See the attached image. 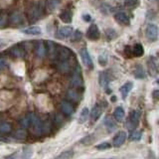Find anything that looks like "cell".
<instances>
[{"label":"cell","instance_id":"1","mask_svg":"<svg viewBox=\"0 0 159 159\" xmlns=\"http://www.w3.org/2000/svg\"><path fill=\"white\" fill-rule=\"evenodd\" d=\"M72 56V51L67 47H63L57 45V53L56 57H58L59 61H67Z\"/></svg>","mask_w":159,"mask_h":159},{"label":"cell","instance_id":"2","mask_svg":"<svg viewBox=\"0 0 159 159\" xmlns=\"http://www.w3.org/2000/svg\"><path fill=\"white\" fill-rule=\"evenodd\" d=\"M71 86L74 88H81L83 87V79H82V75H81V70L80 67L77 68V70H75V72L73 74V76L71 78V81H70Z\"/></svg>","mask_w":159,"mask_h":159},{"label":"cell","instance_id":"3","mask_svg":"<svg viewBox=\"0 0 159 159\" xmlns=\"http://www.w3.org/2000/svg\"><path fill=\"white\" fill-rule=\"evenodd\" d=\"M139 119H140V112L138 111H131L130 116H129V118H128V121H127V127L130 129V130L134 129L138 125Z\"/></svg>","mask_w":159,"mask_h":159},{"label":"cell","instance_id":"4","mask_svg":"<svg viewBox=\"0 0 159 159\" xmlns=\"http://www.w3.org/2000/svg\"><path fill=\"white\" fill-rule=\"evenodd\" d=\"M146 37L149 41H155L158 37V28L156 25L149 24L146 27Z\"/></svg>","mask_w":159,"mask_h":159},{"label":"cell","instance_id":"5","mask_svg":"<svg viewBox=\"0 0 159 159\" xmlns=\"http://www.w3.org/2000/svg\"><path fill=\"white\" fill-rule=\"evenodd\" d=\"M41 9L38 6V5H33L31 8L29 9L28 11V18L31 22L36 21L40 17H41Z\"/></svg>","mask_w":159,"mask_h":159},{"label":"cell","instance_id":"6","mask_svg":"<svg viewBox=\"0 0 159 159\" xmlns=\"http://www.w3.org/2000/svg\"><path fill=\"white\" fill-rule=\"evenodd\" d=\"M80 53H81V57H82L84 64L86 65L89 69H93V63L92 57H91V55H89L88 50L86 48H84V49L81 50V52H80Z\"/></svg>","mask_w":159,"mask_h":159},{"label":"cell","instance_id":"7","mask_svg":"<svg viewBox=\"0 0 159 159\" xmlns=\"http://www.w3.org/2000/svg\"><path fill=\"white\" fill-rule=\"evenodd\" d=\"M126 133L124 131H119L116 133V135L114 136L113 141H112V146L113 147H120L122 144L126 140Z\"/></svg>","mask_w":159,"mask_h":159},{"label":"cell","instance_id":"8","mask_svg":"<svg viewBox=\"0 0 159 159\" xmlns=\"http://www.w3.org/2000/svg\"><path fill=\"white\" fill-rule=\"evenodd\" d=\"M87 36L91 40H98L99 38V36H101V32H99L98 27L96 24H92L91 26H89L88 32H87Z\"/></svg>","mask_w":159,"mask_h":159},{"label":"cell","instance_id":"9","mask_svg":"<svg viewBox=\"0 0 159 159\" xmlns=\"http://www.w3.org/2000/svg\"><path fill=\"white\" fill-rule=\"evenodd\" d=\"M73 30L74 29L71 26H63V27H61V28L59 29L58 36L61 39L68 38V37H70L73 34Z\"/></svg>","mask_w":159,"mask_h":159},{"label":"cell","instance_id":"10","mask_svg":"<svg viewBox=\"0 0 159 159\" xmlns=\"http://www.w3.org/2000/svg\"><path fill=\"white\" fill-rule=\"evenodd\" d=\"M103 124H104V126L107 128V130L109 132H112L113 130H116V121H114L113 118L111 116H107L106 117H104Z\"/></svg>","mask_w":159,"mask_h":159},{"label":"cell","instance_id":"11","mask_svg":"<svg viewBox=\"0 0 159 159\" xmlns=\"http://www.w3.org/2000/svg\"><path fill=\"white\" fill-rule=\"evenodd\" d=\"M61 111L66 116H71L74 113V107L72 106L71 102L64 101L61 102Z\"/></svg>","mask_w":159,"mask_h":159},{"label":"cell","instance_id":"12","mask_svg":"<svg viewBox=\"0 0 159 159\" xmlns=\"http://www.w3.org/2000/svg\"><path fill=\"white\" fill-rule=\"evenodd\" d=\"M114 19L116 20L118 23H120L122 25H128L130 20H129V17L127 16L126 13L124 12H118L114 15Z\"/></svg>","mask_w":159,"mask_h":159},{"label":"cell","instance_id":"13","mask_svg":"<svg viewBox=\"0 0 159 159\" xmlns=\"http://www.w3.org/2000/svg\"><path fill=\"white\" fill-rule=\"evenodd\" d=\"M132 88H133V84L131 82H127V83L124 84L120 89H119V92H120V93H121L122 98H126L128 93L131 92Z\"/></svg>","mask_w":159,"mask_h":159},{"label":"cell","instance_id":"14","mask_svg":"<svg viewBox=\"0 0 159 159\" xmlns=\"http://www.w3.org/2000/svg\"><path fill=\"white\" fill-rule=\"evenodd\" d=\"M10 21H11L12 24H15V25H19V24H22L23 21H24V17L23 15L18 12V11H15L11 14V16H10Z\"/></svg>","mask_w":159,"mask_h":159},{"label":"cell","instance_id":"15","mask_svg":"<svg viewBox=\"0 0 159 159\" xmlns=\"http://www.w3.org/2000/svg\"><path fill=\"white\" fill-rule=\"evenodd\" d=\"M22 33L26 34V35H32V36H37V35H40L42 33V30L38 26H31V27L23 29Z\"/></svg>","mask_w":159,"mask_h":159},{"label":"cell","instance_id":"16","mask_svg":"<svg viewBox=\"0 0 159 159\" xmlns=\"http://www.w3.org/2000/svg\"><path fill=\"white\" fill-rule=\"evenodd\" d=\"M58 70L63 74H68L71 71V64L68 61H59L58 64Z\"/></svg>","mask_w":159,"mask_h":159},{"label":"cell","instance_id":"17","mask_svg":"<svg viewBox=\"0 0 159 159\" xmlns=\"http://www.w3.org/2000/svg\"><path fill=\"white\" fill-rule=\"evenodd\" d=\"M102 113V108L99 104H96V106L93 107L92 111L89 112L93 120H97V119H98L99 117H101Z\"/></svg>","mask_w":159,"mask_h":159},{"label":"cell","instance_id":"18","mask_svg":"<svg viewBox=\"0 0 159 159\" xmlns=\"http://www.w3.org/2000/svg\"><path fill=\"white\" fill-rule=\"evenodd\" d=\"M60 18L63 22L65 23H71L72 18H73V14L71 10H63L60 14Z\"/></svg>","mask_w":159,"mask_h":159},{"label":"cell","instance_id":"19","mask_svg":"<svg viewBox=\"0 0 159 159\" xmlns=\"http://www.w3.org/2000/svg\"><path fill=\"white\" fill-rule=\"evenodd\" d=\"M46 54V46L44 45V42H38L36 46V55L39 58H44Z\"/></svg>","mask_w":159,"mask_h":159},{"label":"cell","instance_id":"20","mask_svg":"<svg viewBox=\"0 0 159 159\" xmlns=\"http://www.w3.org/2000/svg\"><path fill=\"white\" fill-rule=\"evenodd\" d=\"M108 83H109V77L107 73L102 72L99 74V84H101V87L103 89H107L108 86Z\"/></svg>","mask_w":159,"mask_h":159},{"label":"cell","instance_id":"21","mask_svg":"<svg viewBox=\"0 0 159 159\" xmlns=\"http://www.w3.org/2000/svg\"><path fill=\"white\" fill-rule=\"evenodd\" d=\"M10 53H11V55L15 58H22L24 56V54H25L24 51H23V49L21 47L17 46V45L10 49Z\"/></svg>","mask_w":159,"mask_h":159},{"label":"cell","instance_id":"22","mask_svg":"<svg viewBox=\"0 0 159 159\" xmlns=\"http://www.w3.org/2000/svg\"><path fill=\"white\" fill-rule=\"evenodd\" d=\"M46 53H48L50 58H55L56 57V53H57V46L55 45L52 41L48 42V50L46 49Z\"/></svg>","mask_w":159,"mask_h":159},{"label":"cell","instance_id":"23","mask_svg":"<svg viewBox=\"0 0 159 159\" xmlns=\"http://www.w3.org/2000/svg\"><path fill=\"white\" fill-rule=\"evenodd\" d=\"M124 116H125V112H124V109L121 107H117L116 109H114L113 112V116L116 119L117 121H121L124 118Z\"/></svg>","mask_w":159,"mask_h":159},{"label":"cell","instance_id":"24","mask_svg":"<svg viewBox=\"0 0 159 159\" xmlns=\"http://www.w3.org/2000/svg\"><path fill=\"white\" fill-rule=\"evenodd\" d=\"M89 108L88 107H84L82 109L81 113H80L79 122L80 123H84L89 119Z\"/></svg>","mask_w":159,"mask_h":159},{"label":"cell","instance_id":"25","mask_svg":"<svg viewBox=\"0 0 159 159\" xmlns=\"http://www.w3.org/2000/svg\"><path fill=\"white\" fill-rule=\"evenodd\" d=\"M12 131V125L8 122H0V133L7 134Z\"/></svg>","mask_w":159,"mask_h":159},{"label":"cell","instance_id":"26","mask_svg":"<svg viewBox=\"0 0 159 159\" xmlns=\"http://www.w3.org/2000/svg\"><path fill=\"white\" fill-rule=\"evenodd\" d=\"M68 98L73 102H79L81 97H80V93L76 91V89H71L68 91Z\"/></svg>","mask_w":159,"mask_h":159},{"label":"cell","instance_id":"27","mask_svg":"<svg viewBox=\"0 0 159 159\" xmlns=\"http://www.w3.org/2000/svg\"><path fill=\"white\" fill-rule=\"evenodd\" d=\"M144 53V50H143V47L141 44H136L134 45L133 48H132V54L134 56L136 57H141Z\"/></svg>","mask_w":159,"mask_h":159},{"label":"cell","instance_id":"28","mask_svg":"<svg viewBox=\"0 0 159 159\" xmlns=\"http://www.w3.org/2000/svg\"><path fill=\"white\" fill-rule=\"evenodd\" d=\"M134 76L137 79H144L145 78V73H144L143 67L141 65H137L135 68V71H134Z\"/></svg>","mask_w":159,"mask_h":159},{"label":"cell","instance_id":"29","mask_svg":"<svg viewBox=\"0 0 159 159\" xmlns=\"http://www.w3.org/2000/svg\"><path fill=\"white\" fill-rule=\"evenodd\" d=\"M20 124H21V126L24 128L30 127V124H31V113H29L26 116H24L21 120H20Z\"/></svg>","mask_w":159,"mask_h":159},{"label":"cell","instance_id":"30","mask_svg":"<svg viewBox=\"0 0 159 159\" xmlns=\"http://www.w3.org/2000/svg\"><path fill=\"white\" fill-rule=\"evenodd\" d=\"M61 2V0H47V7L50 11H54Z\"/></svg>","mask_w":159,"mask_h":159},{"label":"cell","instance_id":"31","mask_svg":"<svg viewBox=\"0 0 159 159\" xmlns=\"http://www.w3.org/2000/svg\"><path fill=\"white\" fill-rule=\"evenodd\" d=\"M74 151L73 150H67L62 152L56 159H72L74 157Z\"/></svg>","mask_w":159,"mask_h":159},{"label":"cell","instance_id":"32","mask_svg":"<svg viewBox=\"0 0 159 159\" xmlns=\"http://www.w3.org/2000/svg\"><path fill=\"white\" fill-rule=\"evenodd\" d=\"M51 130V122L50 121H43L42 123V135L48 134Z\"/></svg>","mask_w":159,"mask_h":159},{"label":"cell","instance_id":"33","mask_svg":"<svg viewBox=\"0 0 159 159\" xmlns=\"http://www.w3.org/2000/svg\"><path fill=\"white\" fill-rule=\"evenodd\" d=\"M148 69H149V73H150V75H152V76H155L157 74V67L153 61L148 62Z\"/></svg>","mask_w":159,"mask_h":159},{"label":"cell","instance_id":"34","mask_svg":"<svg viewBox=\"0 0 159 159\" xmlns=\"http://www.w3.org/2000/svg\"><path fill=\"white\" fill-rule=\"evenodd\" d=\"M98 64L101 65V66H102V67L107 66V55L106 53H102L101 55H99Z\"/></svg>","mask_w":159,"mask_h":159},{"label":"cell","instance_id":"35","mask_svg":"<svg viewBox=\"0 0 159 159\" xmlns=\"http://www.w3.org/2000/svg\"><path fill=\"white\" fill-rule=\"evenodd\" d=\"M33 154V150L31 147H25L23 149V155H22V158L23 159H29L30 157L32 156Z\"/></svg>","mask_w":159,"mask_h":159},{"label":"cell","instance_id":"36","mask_svg":"<svg viewBox=\"0 0 159 159\" xmlns=\"http://www.w3.org/2000/svg\"><path fill=\"white\" fill-rule=\"evenodd\" d=\"M142 137V133L141 131H138V130H134L131 134H130V139L134 141H138L140 140Z\"/></svg>","mask_w":159,"mask_h":159},{"label":"cell","instance_id":"37","mask_svg":"<svg viewBox=\"0 0 159 159\" xmlns=\"http://www.w3.org/2000/svg\"><path fill=\"white\" fill-rule=\"evenodd\" d=\"M26 135L27 134H26V131H25V129H18L14 134L15 138H17V139H25L26 138Z\"/></svg>","mask_w":159,"mask_h":159},{"label":"cell","instance_id":"38","mask_svg":"<svg viewBox=\"0 0 159 159\" xmlns=\"http://www.w3.org/2000/svg\"><path fill=\"white\" fill-rule=\"evenodd\" d=\"M106 34H107V37L108 38V40L114 39L116 37V32L114 31L113 29H107L106 31Z\"/></svg>","mask_w":159,"mask_h":159},{"label":"cell","instance_id":"39","mask_svg":"<svg viewBox=\"0 0 159 159\" xmlns=\"http://www.w3.org/2000/svg\"><path fill=\"white\" fill-rule=\"evenodd\" d=\"M7 25V15L0 14V28H3Z\"/></svg>","mask_w":159,"mask_h":159},{"label":"cell","instance_id":"40","mask_svg":"<svg viewBox=\"0 0 159 159\" xmlns=\"http://www.w3.org/2000/svg\"><path fill=\"white\" fill-rule=\"evenodd\" d=\"M111 144H109V142H102L101 144H98V145L97 146V148L98 149V150H104V149H108L111 148Z\"/></svg>","mask_w":159,"mask_h":159},{"label":"cell","instance_id":"41","mask_svg":"<svg viewBox=\"0 0 159 159\" xmlns=\"http://www.w3.org/2000/svg\"><path fill=\"white\" fill-rule=\"evenodd\" d=\"M137 2H138V0H124V4H125V6L127 7L135 6Z\"/></svg>","mask_w":159,"mask_h":159},{"label":"cell","instance_id":"42","mask_svg":"<svg viewBox=\"0 0 159 159\" xmlns=\"http://www.w3.org/2000/svg\"><path fill=\"white\" fill-rule=\"evenodd\" d=\"M93 140V138L92 135H89V136H87V137H84L83 140H82V143H84V145H89V144H91Z\"/></svg>","mask_w":159,"mask_h":159},{"label":"cell","instance_id":"43","mask_svg":"<svg viewBox=\"0 0 159 159\" xmlns=\"http://www.w3.org/2000/svg\"><path fill=\"white\" fill-rule=\"evenodd\" d=\"M5 67H6V59L3 56H0V71L4 70Z\"/></svg>","mask_w":159,"mask_h":159},{"label":"cell","instance_id":"44","mask_svg":"<svg viewBox=\"0 0 159 159\" xmlns=\"http://www.w3.org/2000/svg\"><path fill=\"white\" fill-rule=\"evenodd\" d=\"M82 38V33L80 32V31H76L75 32V39L74 40H76V41H78V40H80Z\"/></svg>","mask_w":159,"mask_h":159},{"label":"cell","instance_id":"45","mask_svg":"<svg viewBox=\"0 0 159 159\" xmlns=\"http://www.w3.org/2000/svg\"><path fill=\"white\" fill-rule=\"evenodd\" d=\"M19 157V153L18 152H14L13 154H11L7 159H18Z\"/></svg>","mask_w":159,"mask_h":159},{"label":"cell","instance_id":"46","mask_svg":"<svg viewBox=\"0 0 159 159\" xmlns=\"http://www.w3.org/2000/svg\"><path fill=\"white\" fill-rule=\"evenodd\" d=\"M152 96H153V98H155V99L158 98V91H157V89H155V91L152 93Z\"/></svg>","mask_w":159,"mask_h":159},{"label":"cell","instance_id":"47","mask_svg":"<svg viewBox=\"0 0 159 159\" xmlns=\"http://www.w3.org/2000/svg\"><path fill=\"white\" fill-rule=\"evenodd\" d=\"M84 19L86 20V21H89V20H91V16H89V14H86V15H84Z\"/></svg>","mask_w":159,"mask_h":159},{"label":"cell","instance_id":"48","mask_svg":"<svg viewBox=\"0 0 159 159\" xmlns=\"http://www.w3.org/2000/svg\"><path fill=\"white\" fill-rule=\"evenodd\" d=\"M153 1H157V0H153Z\"/></svg>","mask_w":159,"mask_h":159}]
</instances>
